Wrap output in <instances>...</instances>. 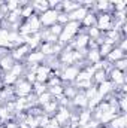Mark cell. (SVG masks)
Segmentation results:
<instances>
[{"label":"cell","instance_id":"cell-12","mask_svg":"<svg viewBox=\"0 0 127 128\" xmlns=\"http://www.w3.org/2000/svg\"><path fill=\"white\" fill-rule=\"evenodd\" d=\"M88 8H85V6H79V8H76L75 10H72V12H69L67 15H69V21H82L84 20V16L88 14Z\"/></svg>","mask_w":127,"mask_h":128},{"label":"cell","instance_id":"cell-9","mask_svg":"<svg viewBox=\"0 0 127 128\" xmlns=\"http://www.w3.org/2000/svg\"><path fill=\"white\" fill-rule=\"evenodd\" d=\"M87 104H88V98L84 96L82 91H78V94L70 100V107H73V109H76V110L87 109Z\"/></svg>","mask_w":127,"mask_h":128},{"label":"cell","instance_id":"cell-17","mask_svg":"<svg viewBox=\"0 0 127 128\" xmlns=\"http://www.w3.org/2000/svg\"><path fill=\"white\" fill-rule=\"evenodd\" d=\"M124 57H127L126 52H124L123 49H120L118 46H114V48H112V51L108 54V57H106L105 60H108L109 63H115L117 60H120V58H124Z\"/></svg>","mask_w":127,"mask_h":128},{"label":"cell","instance_id":"cell-39","mask_svg":"<svg viewBox=\"0 0 127 128\" xmlns=\"http://www.w3.org/2000/svg\"><path fill=\"white\" fill-rule=\"evenodd\" d=\"M32 3V0H20V6L23 8V6H27V4H30Z\"/></svg>","mask_w":127,"mask_h":128},{"label":"cell","instance_id":"cell-3","mask_svg":"<svg viewBox=\"0 0 127 128\" xmlns=\"http://www.w3.org/2000/svg\"><path fill=\"white\" fill-rule=\"evenodd\" d=\"M79 67L76 64H70V66H61V74L60 79L63 80V84H73L78 73H79Z\"/></svg>","mask_w":127,"mask_h":128},{"label":"cell","instance_id":"cell-2","mask_svg":"<svg viewBox=\"0 0 127 128\" xmlns=\"http://www.w3.org/2000/svg\"><path fill=\"white\" fill-rule=\"evenodd\" d=\"M96 27L100 32H108L114 28V20H112V14L111 12H99L97 18H96Z\"/></svg>","mask_w":127,"mask_h":128},{"label":"cell","instance_id":"cell-32","mask_svg":"<svg viewBox=\"0 0 127 128\" xmlns=\"http://www.w3.org/2000/svg\"><path fill=\"white\" fill-rule=\"evenodd\" d=\"M48 30H49V33L51 34H54V36H60L61 34V32H63V26H60L58 22H55V24H52L51 27H48Z\"/></svg>","mask_w":127,"mask_h":128},{"label":"cell","instance_id":"cell-14","mask_svg":"<svg viewBox=\"0 0 127 128\" xmlns=\"http://www.w3.org/2000/svg\"><path fill=\"white\" fill-rule=\"evenodd\" d=\"M96 86H97V94L102 96L103 98H105L106 96H109V94L114 91V88H115L114 84H112L109 79L105 80V82H102V84H99V85H96Z\"/></svg>","mask_w":127,"mask_h":128},{"label":"cell","instance_id":"cell-18","mask_svg":"<svg viewBox=\"0 0 127 128\" xmlns=\"http://www.w3.org/2000/svg\"><path fill=\"white\" fill-rule=\"evenodd\" d=\"M14 64H15L14 57H12L11 54H8L6 57L0 58V72H2V73H6V72H9V70L12 68V66H14Z\"/></svg>","mask_w":127,"mask_h":128},{"label":"cell","instance_id":"cell-23","mask_svg":"<svg viewBox=\"0 0 127 128\" xmlns=\"http://www.w3.org/2000/svg\"><path fill=\"white\" fill-rule=\"evenodd\" d=\"M85 60H87L88 64H96L102 60V57H100V54H99L97 49H88L87 55H85Z\"/></svg>","mask_w":127,"mask_h":128},{"label":"cell","instance_id":"cell-41","mask_svg":"<svg viewBox=\"0 0 127 128\" xmlns=\"http://www.w3.org/2000/svg\"><path fill=\"white\" fill-rule=\"evenodd\" d=\"M2 20H3V15H2V12H0V21H2Z\"/></svg>","mask_w":127,"mask_h":128},{"label":"cell","instance_id":"cell-11","mask_svg":"<svg viewBox=\"0 0 127 128\" xmlns=\"http://www.w3.org/2000/svg\"><path fill=\"white\" fill-rule=\"evenodd\" d=\"M108 128H127V115L118 113L112 118V121L106 125Z\"/></svg>","mask_w":127,"mask_h":128},{"label":"cell","instance_id":"cell-34","mask_svg":"<svg viewBox=\"0 0 127 128\" xmlns=\"http://www.w3.org/2000/svg\"><path fill=\"white\" fill-rule=\"evenodd\" d=\"M23 78H24L27 82H30L32 85L34 84V82H36V73H34V72H26Z\"/></svg>","mask_w":127,"mask_h":128},{"label":"cell","instance_id":"cell-26","mask_svg":"<svg viewBox=\"0 0 127 128\" xmlns=\"http://www.w3.org/2000/svg\"><path fill=\"white\" fill-rule=\"evenodd\" d=\"M63 90H64V84L63 85H54V86H46V91L52 96V98H55V97L61 96L63 94Z\"/></svg>","mask_w":127,"mask_h":128},{"label":"cell","instance_id":"cell-31","mask_svg":"<svg viewBox=\"0 0 127 128\" xmlns=\"http://www.w3.org/2000/svg\"><path fill=\"white\" fill-rule=\"evenodd\" d=\"M46 91V85L45 84H40V82H34L33 84V94L34 96H39V94H42V92H45Z\"/></svg>","mask_w":127,"mask_h":128},{"label":"cell","instance_id":"cell-30","mask_svg":"<svg viewBox=\"0 0 127 128\" xmlns=\"http://www.w3.org/2000/svg\"><path fill=\"white\" fill-rule=\"evenodd\" d=\"M114 64V68H117V70H121V72H126L127 70V57L124 58H120V60H117Z\"/></svg>","mask_w":127,"mask_h":128},{"label":"cell","instance_id":"cell-6","mask_svg":"<svg viewBox=\"0 0 127 128\" xmlns=\"http://www.w3.org/2000/svg\"><path fill=\"white\" fill-rule=\"evenodd\" d=\"M69 118H70V109L67 106H58L57 112L54 113V119L60 124V127L69 124Z\"/></svg>","mask_w":127,"mask_h":128},{"label":"cell","instance_id":"cell-28","mask_svg":"<svg viewBox=\"0 0 127 128\" xmlns=\"http://www.w3.org/2000/svg\"><path fill=\"white\" fill-rule=\"evenodd\" d=\"M87 36L90 37V39H93V40H97L99 37H102V34H103V32H100L96 26H93V27H90V28H87Z\"/></svg>","mask_w":127,"mask_h":128},{"label":"cell","instance_id":"cell-27","mask_svg":"<svg viewBox=\"0 0 127 128\" xmlns=\"http://www.w3.org/2000/svg\"><path fill=\"white\" fill-rule=\"evenodd\" d=\"M112 45H108V43H100L99 45V48H97V51H99V54H100V57H102V60L103 58H106L108 57V54L112 51Z\"/></svg>","mask_w":127,"mask_h":128},{"label":"cell","instance_id":"cell-13","mask_svg":"<svg viewBox=\"0 0 127 128\" xmlns=\"http://www.w3.org/2000/svg\"><path fill=\"white\" fill-rule=\"evenodd\" d=\"M26 63H30V64H42L45 61V55L39 51V49H34V51H30L24 60Z\"/></svg>","mask_w":127,"mask_h":128},{"label":"cell","instance_id":"cell-8","mask_svg":"<svg viewBox=\"0 0 127 128\" xmlns=\"http://www.w3.org/2000/svg\"><path fill=\"white\" fill-rule=\"evenodd\" d=\"M108 79L114 84V86H120V85H123V84H126L127 82L126 72H121V70L112 68V70L108 73Z\"/></svg>","mask_w":127,"mask_h":128},{"label":"cell","instance_id":"cell-29","mask_svg":"<svg viewBox=\"0 0 127 128\" xmlns=\"http://www.w3.org/2000/svg\"><path fill=\"white\" fill-rule=\"evenodd\" d=\"M52 100V96L48 92V91H45V92H42V94H39L37 98H36V103L39 104V106H43L45 103H48V101H51Z\"/></svg>","mask_w":127,"mask_h":128},{"label":"cell","instance_id":"cell-43","mask_svg":"<svg viewBox=\"0 0 127 128\" xmlns=\"http://www.w3.org/2000/svg\"><path fill=\"white\" fill-rule=\"evenodd\" d=\"M96 2H102V0H96Z\"/></svg>","mask_w":127,"mask_h":128},{"label":"cell","instance_id":"cell-21","mask_svg":"<svg viewBox=\"0 0 127 128\" xmlns=\"http://www.w3.org/2000/svg\"><path fill=\"white\" fill-rule=\"evenodd\" d=\"M91 80H93L94 85H99V84L108 80V73H106L103 68H97L94 73H93V76H91Z\"/></svg>","mask_w":127,"mask_h":128},{"label":"cell","instance_id":"cell-42","mask_svg":"<svg viewBox=\"0 0 127 128\" xmlns=\"http://www.w3.org/2000/svg\"><path fill=\"white\" fill-rule=\"evenodd\" d=\"M2 104H3V103H2V100H0V107H2Z\"/></svg>","mask_w":127,"mask_h":128},{"label":"cell","instance_id":"cell-40","mask_svg":"<svg viewBox=\"0 0 127 128\" xmlns=\"http://www.w3.org/2000/svg\"><path fill=\"white\" fill-rule=\"evenodd\" d=\"M5 85H3V82H2V79H0V91H2V88H3Z\"/></svg>","mask_w":127,"mask_h":128},{"label":"cell","instance_id":"cell-44","mask_svg":"<svg viewBox=\"0 0 127 128\" xmlns=\"http://www.w3.org/2000/svg\"><path fill=\"white\" fill-rule=\"evenodd\" d=\"M0 2H5V0H0Z\"/></svg>","mask_w":127,"mask_h":128},{"label":"cell","instance_id":"cell-36","mask_svg":"<svg viewBox=\"0 0 127 128\" xmlns=\"http://www.w3.org/2000/svg\"><path fill=\"white\" fill-rule=\"evenodd\" d=\"M43 128H61V127H60V124L54 119V116H51V118H49V122H48Z\"/></svg>","mask_w":127,"mask_h":128},{"label":"cell","instance_id":"cell-35","mask_svg":"<svg viewBox=\"0 0 127 128\" xmlns=\"http://www.w3.org/2000/svg\"><path fill=\"white\" fill-rule=\"evenodd\" d=\"M46 2H48V6H49V9H55V10H58V9H60L61 0H46Z\"/></svg>","mask_w":127,"mask_h":128},{"label":"cell","instance_id":"cell-33","mask_svg":"<svg viewBox=\"0 0 127 128\" xmlns=\"http://www.w3.org/2000/svg\"><path fill=\"white\" fill-rule=\"evenodd\" d=\"M57 22H58L60 26L67 24V22H69V15H67L66 12H58V15H57Z\"/></svg>","mask_w":127,"mask_h":128},{"label":"cell","instance_id":"cell-38","mask_svg":"<svg viewBox=\"0 0 127 128\" xmlns=\"http://www.w3.org/2000/svg\"><path fill=\"white\" fill-rule=\"evenodd\" d=\"M8 54H11V49H9L8 46H0V58L6 57Z\"/></svg>","mask_w":127,"mask_h":128},{"label":"cell","instance_id":"cell-5","mask_svg":"<svg viewBox=\"0 0 127 128\" xmlns=\"http://www.w3.org/2000/svg\"><path fill=\"white\" fill-rule=\"evenodd\" d=\"M57 15H58V10H55V9H48L43 14H40L39 15V21H40L42 27L48 28L52 24H55L57 22Z\"/></svg>","mask_w":127,"mask_h":128},{"label":"cell","instance_id":"cell-4","mask_svg":"<svg viewBox=\"0 0 127 128\" xmlns=\"http://www.w3.org/2000/svg\"><path fill=\"white\" fill-rule=\"evenodd\" d=\"M32 91H33V85L30 82H27L23 76L17 79V82L14 85L15 97H27L29 94H32Z\"/></svg>","mask_w":127,"mask_h":128},{"label":"cell","instance_id":"cell-7","mask_svg":"<svg viewBox=\"0 0 127 128\" xmlns=\"http://www.w3.org/2000/svg\"><path fill=\"white\" fill-rule=\"evenodd\" d=\"M29 52H30V46H29L27 43L18 45V46H15L14 49H11V55L14 57L15 61H24Z\"/></svg>","mask_w":127,"mask_h":128},{"label":"cell","instance_id":"cell-20","mask_svg":"<svg viewBox=\"0 0 127 128\" xmlns=\"http://www.w3.org/2000/svg\"><path fill=\"white\" fill-rule=\"evenodd\" d=\"M27 24H29V27H30V32L33 33H39L43 27H42V24H40V21H39V15H32L29 20H27Z\"/></svg>","mask_w":127,"mask_h":128},{"label":"cell","instance_id":"cell-37","mask_svg":"<svg viewBox=\"0 0 127 128\" xmlns=\"http://www.w3.org/2000/svg\"><path fill=\"white\" fill-rule=\"evenodd\" d=\"M117 46H118L120 49H123V51L126 52V51H127V39H126V37H121V39H120V40L117 42Z\"/></svg>","mask_w":127,"mask_h":128},{"label":"cell","instance_id":"cell-16","mask_svg":"<svg viewBox=\"0 0 127 128\" xmlns=\"http://www.w3.org/2000/svg\"><path fill=\"white\" fill-rule=\"evenodd\" d=\"M93 118V112L90 109H82L78 112V125L82 127V125H87L90 122V119Z\"/></svg>","mask_w":127,"mask_h":128},{"label":"cell","instance_id":"cell-1","mask_svg":"<svg viewBox=\"0 0 127 128\" xmlns=\"http://www.w3.org/2000/svg\"><path fill=\"white\" fill-rule=\"evenodd\" d=\"M79 28H81V22L79 21H69L67 24L63 26V32L58 36V42L63 43V45H67L79 33Z\"/></svg>","mask_w":127,"mask_h":128},{"label":"cell","instance_id":"cell-19","mask_svg":"<svg viewBox=\"0 0 127 128\" xmlns=\"http://www.w3.org/2000/svg\"><path fill=\"white\" fill-rule=\"evenodd\" d=\"M58 101L55 100V98H52L51 101H48V103H45L43 106H42V109H43V113L45 115H48V116H54V113L57 112V109H58Z\"/></svg>","mask_w":127,"mask_h":128},{"label":"cell","instance_id":"cell-10","mask_svg":"<svg viewBox=\"0 0 127 128\" xmlns=\"http://www.w3.org/2000/svg\"><path fill=\"white\" fill-rule=\"evenodd\" d=\"M49 72L51 68L45 64H39L37 68H36V82H40V84H46L48 78H49Z\"/></svg>","mask_w":127,"mask_h":128},{"label":"cell","instance_id":"cell-25","mask_svg":"<svg viewBox=\"0 0 127 128\" xmlns=\"http://www.w3.org/2000/svg\"><path fill=\"white\" fill-rule=\"evenodd\" d=\"M32 15H34V9H33L32 4H27V6H23L21 8V22L23 21H27Z\"/></svg>","mask_w":127,"mask_h":128},{"label":"cell","instance_id":"cell-22","mask_svg":"<svg viewBox=\"0 0 127 128\" xmlns=\"http://www.w3.org/2000/svg\"><path fill=\"white\" fill-rule=\"evenodd\" d=\"M9 72L14 76H17V78L24 76V73H26V64H24V61H15V64L12 66V68Z\"/></svg>","mask_w":127,"mask_h":128},{"label":"cell","instance_id":"cell-15","mask_svg":"<svg viewBox=\"0 0 127 128\" xmlns=\"http://www.w3.org/2000/svg\"><path fill=\"white\" fill-rule=\"evenodd\" d=\"M96 18H97V12H96L94 9H90L88 14H87V15L84 16V20L81 21V26L85 27V28L93 27V26H96Z\"/></svg>","mask_w":127,"mask_h":128},{"label":"cell","instance_id":"cell-45","mask_svg":"<svg viewBox=\"0 0 127 128\" xmlns=\"http://www.w3.org/2000/svg\"><path fill=\"white\" fill-rule=\"evenodd\" d=\"M39 128H42V127H39Z\"/></svg>","mask_w":127,"mask_h":128},{"label":"cell","instance_id":"cell-24","mask_svg":"<svg viewBox=\"0 0 127 128\" xmlns=\"http://www.w3.org/2000/svg\"><path fill=\"white\" fill-rule=\"evenodd\" d=\"M78 94V90L73 84H64V90H63V96H66L69 100H72L73 97Z\"/></svg>","mask_w":127,"mask_h":128}]
</instances>
